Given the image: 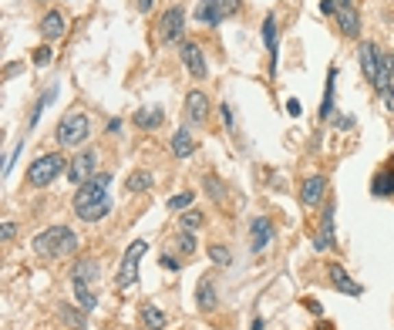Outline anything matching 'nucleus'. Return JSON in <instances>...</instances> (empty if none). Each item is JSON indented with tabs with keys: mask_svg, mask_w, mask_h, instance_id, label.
Here are the masks:
<instances>
[{
	"mask_svg": "<svg viewBox=\"0 0 394 330\" xmlns=\"http://www.w3.org/2000/svg\"><path fill=\"white\" fill-rule=\"evenodd\" d=\"M81 246L78 233L75 229H68V226H51V229H44L34 236V256L44 259V263H54V259H68V256H75Z\"/></svg>",
	"mask_w": 394,
	"mask_h": 330,
	"instance_id": "obj_3",
	"label": "nucleus"
},
{
	"mask_svg": "<svg viewBox=\"0 0 394 330\" xmlns=\"http://www.w3.org/2000/svg\"><path fill=\"white\" fill-rule=\"evenodd\" d=\"M327 280H330V287L337 290V293H347V296H360V293H364V287L357 283L341 263H330V266H327Z\"/></svg>",
	"mask_w": 394,
	"mask_h": 330,
	"instance_id": "obj_18",
	"label": "nucleus"
},
{
	"mask_svg": "<svg viewBox=\"0 0 394 330\" xmlns=\"http://www.w3.org/2000/svg\"><path fill=\"white\" fill-rule=\"evenodd\" d=\"M300 203L304 209H320V203H327V175H307L304 179V186H300Z\"/></svg>",
	"mask_w": 394,
	"mask_h": 330,
	"instance_id": "obj_14",
	"label": "nucleus"
},
{
	"mask_svg": "<svg viewBox=\"0 0 394 330\" xmlns=\"http://www.w3.org/2000/svg\"><path fill=\"white\" fill-rule=\"evenodd\" d=\"M135 7H138V14H152L156 0H135Z\"/></svg>",
	"mask_w": 394,
	"mask_h": 330,
	"instance_id": "obj_43",
	"label": "nucleus"
},
{
	"mask_svg": "<svg viewBox=\"0 0 394 330\" xmlns=\"http://www.w3.org/2000/svg\"><path fill=\"white\" fill-rule=\"evenodd\" d=\"M307 310H310V314H323V307H320V303H314V300H307Z\"/></svg>",
	"mask_w": 394,
	"mask_h": 330,
	"instance_id": "obj_47",
	"label": "nucleus"
},
{
	"mask_svg": "<svg viewBox=\"0 0 394 330\" xmlns=\"http://www.w3.org/2000/svg\"><path fill=\"white\" fill-rule=\"evenodd\" d=\"M317 7H320V14H323V17H334V14H337V7H341V3H337V0H320V3H317Z\"/></svg>",
	"mask_w": 394,
	"mask_h": 330,
	"instance_id": "obj_40",
	"label": "nucleus"
},
{
	"mask_svg": "<svg viewBox=\"0 0 394 330\" xmlns=\"http://www.w3.org/2000/svg\"><path fill=\"white\" fill-rule=\"evenodd\" d=\"M132 125L142 128V131H158L165 125V108L162 105H145V108L132 112Z\"/></svg>",
	"mask_w": 394,
	"mask_h": 330,
	"instance_id": "obj_22",
	"label": "nucleus"
},
{
	"mask_svg": "<svg viewBox=\"0 0 394 330\" xmlns=\"http://www.w3.org/2000/svg\"><path fill=\"white\" fill-rule=\"evenodd\" d=\"M337 3H351V0H337Z\"/></svg>",
	"mask_w": 394,
	"mask_h": 330,
	"instance_id": "obj_48",
	"label": "nucleus"
},
{
	"mask_svg": "<svg viewBox=\"0 0 394 330\" xmlns=\"http://www.w3.org/2000/svg\"><path fill=\"white\" fill-rule=\"evenodd\" d=\"M196 307L202 310V314H212V310L219 307V287H216V277H212V273L199 277V283H196Z\"/></svg>",
	"mask_w": 394,
	"mask_h": 330,
	"instance_id": "obj_17",
	"label": "nucleus"
},
{
	"mask_svg": "<svg viewBox=\"0 0 394 330\" xmlns=\"http://www.w3.org/2000/svg\"><path fill=\"white\" fill-rule=\"evenodd\" d=\"M98 273H101V263L95 259V256H81L78 263H71V270H68V277H71V283H98Z\"/></svg>",
	"mask_w": 394,
	"mask_h": 330,
	"instance_id": "obj_21",
	"label": "nucleus"
},
{
	"mask_svg": "<svg viewBox=\"0 0 394 330\" xmlns=\"http://www.w3.org/2000/svg\"><path fill=\"white\" fill-rule=\"evenodd\" d=\"M283 108H286V115H290V118H300V115H304V105H300L297 98H286V105H283Z\"/></svg>",
	"mask_w": 394,
	"mask_h": 330,
	"instance_id": "obj_38",
	"label": "nucleus"
},
{
	"mask_svg": "<svg viewBox=\"0 0 394 330\" xmlns=\"http://www.w3.org/2000/svg\"><path fill=\"white\" fill-rule=\"evenodd\" d=\"M88 138H91V118H88V112H81V108L64 112L58 128H54V142H58L61 149H75V152H78Z\"/></svg>",
	"mask_w": 394,
	"mask_h": 330,
	"instance_id": "obj_4",
	"label": "nucleus"
},
{
	"mask_svg": "<svg viewBox=\"0 0 394 330\" xmlns=\"http://www.w3.org/2000/svg\"><path fill=\"white\" fill-rule=\"evenodd\" d=\"M202 212L199 209H186V212H179V229H186V233H196L199 226H202Z\"/></svg>",
	"mask_w": 394,
	"mask_h": 330,
	"instance_id": "obj_33",
	"label": "nucleus"
},
{
	"mask_svg": "<svg viewBox=\"0 0 394 330\" xmlns=\"http://www.w3.org/2000/svg\"><path fill=\"white\" fill-rule=\"evenodd\" d=\"M206 253H209V263H212V266H230V263H233V253H230V246H223V243H212Z\"/></svg>",
	"mask_w": 394,
	"mask_h": 330,
	"instance_id": "obj_34",
	"label": "nucleus"
},
{
	"mask_svg": "<svg viewBox=\"0 0 394 330\" xmlns=\"http://www.w3.org/2000/svg\"><path fill=\"white\" fill-rule=\"evenodd\" d=\"M202 189H206V196H209L216 206H223V203H226V186H223V179H219V175L206 172V175H202Z\"/></svg>",
	"mask_w": 394,
	"mask_h": 330,
	"instance_id": "obj_30",
	"label": "nucleus"
},
{
	"mask_svg": "<svg viewBox=\"0 0 394 330\" xmlns=\"http://www.w3.org/2000/svg\"><path fill=\"white\" fill-rule=\"evenodd\" d=\"M273 240H276L273 219L270 216H253L249 219V249H253V256H263L273 246Z\"/></svg>",
	"mask_w": 394,
	"mask_h": 330,
	"instance_id": "obj_11",
	"label": "nucleus"
},
{
	"mask_svg": "<svg viewBox=\"0 0 394 330\" xmlns=\"http://www.w3.org/2000/svg\"><path fill=\"white\" fill-rule=\"evenodd\" d=\"M219 115H223V122H226V128H230V131H236V115H233V105H226V101H223V105H219Z\"/></svg>",
	"mask_w": 394,
	"mask_h": 330,
	"instance_id": "obj_36",
	"label": "nucleus"
},
{
	"mask_svg": "<svg viewBox=\"0 0 394 330\" xmlns=\"http://www.w3.org/2000/svg\"><path fill=\"white\" fill-rule=\"evenodd\" d=\"M330 125H334L337 131H351L357 122H354V115H334V122H330Z\"/></svg>",
	"mask_w": 394,
	"mask_h": 330,
	"instance_id": "obj_37",
	"label": "nucleus"
},
{
	"mask_svg": "<svg viewBox=\"0 0 394 330\" xmlns=\"http://www.w3.org/2000/svg\"><path fill=\"white\" fill-rule=\"evenodd\" d=\"M179 58H182V68H186L196 81H206V78H209L206 51H202L196 41H182V44H179Z\"/></svg>",
	"mask_w": 394,
	"mask_h": 330,
	"instance_id": "obj_12",
	"label": "nucleus"
},
{
	"mask_svg": "<svg viewBox=\"0 0 394 330\" xmlns=\"http://www.w3.org/2000/svg\"><path fill=\"white\" fill-rule=\"evenodd\" d=\"M38 31H40V38H44V44H54L68 34V21H64V14H61L58 7H54V10H44Z\"/></svg>",
	"mask_w": 394,
	"mask_h": 330,
	"instance_id": "obj_15",
	"label": "nucleus"
},
{
	"mask_svg": "<svg viewBox=\"0 0 394 330\" xmlns=\"http://www.w3.org/2000/svg\"><path fill=\"white\" fill-rule=\"evenodd\" d=\"M0 236H3V243H10V240L17 236V223H10V219H3V226H0Z\"/></svg>",
	"mask_w": 394,
	"mask_h": 330,
	"instance_id": "obj_39",
	"label": "nucleus"
},
{
	"mask_svg": "<svg viewBox=\"0 0 394 330\" xmlns=\"http://www.w3.org/2000/svg\"><path fill=\"white\" fill-rule=\"evenodd\" d=\"M193 203H196V192H175V196H169V212H186V209H193Z\"/></svg>",
	"mask_w": 394,
	"mask_h": 330,
	"instance_id": "obj_32",
	"label": "nucleus"
},
{
	"mask_svg": "<svg viewBox=\"0 0 394 330\" xmlns=\"http://www.w3.org/2000/svg\"><path fill=\"white\" fill-rule=\"evenodd\" d=\"M64 172H68V162H64L61 152H44V155H38L34 162L27 165V186H31V189H47V186L58 182Z\"/></svg>",
	"mask_w": 394,
	"mask_h": 330,
	"instance_id": "obj_5",
	"label": "nucleus"
},
{
	"mask_svg": "<svg viewBox=\"0 0 394 330\" xmlns=\"http://www.w3.org/2000/svg\"><path fill=\"white\" fill-rule=\"evenodd\" d=\"M172 246L179 249V256H182V259H193V256H196V249H199L196 233H186V229H182V233L175 236V243H172Z\"/></svg>",
	"mask_w": 394,
	"mask_h": 330,
	"instance_id": "obj_31",
	"label": "nucleus"
},
{
	"mask_svg": "<svg viewBox=\"0 0 394 330\" xmlns=\"http://www.w3.org/2000/svg\"><path fill=\"white\" fill-rule=\"evenodd\" d=\"M158 263H162L165 270H179V266H182V263H179V259L172 256V253H162V256H158Z\"/></svg>",
	"mask_w": 394,
	"mask_h": 330,
	"instance_id": "obj_41",
	"label": "nucleus"
},
{
	"mask_svg": "<svg viewBox=\"0 0 394 330\" xmlns=\"http://www.w3.org/2000/svg\"><path fill=\"white\" fill-rule=\"evenodd\" d=\"M152 172H145V168H138V172H132L128 179H125V192H132V196H142V192H152Z\"/></svg>",
	"mask_w": 394,
	"mask_h": 330,
	"instance_id": "obj_27",
	"label": "nucleus"
},
{
	"mask_svg": "<svg viewBox=\"0 0 394 330\" xmlns=\"http://www.w3.org/2000/svg\"><path fill=\"white\" fill-rule=\"evenodd\" d=\"M334 98H337V64H330V68H327V84H323V101H320V122H334V112H337Z\"/></svg>",
	"mask_w": 394,
	"mask_h": 330,
	"instance_id": "obj_24",
	"label": "nucleus"
},
{
	"mask_svg": "<svg viewBox=\"0 0 394 330\" xmlns=\"http://www.w3.org/2000/svg\"><path fill=\"white\" fill-rule=\"evenodd\" d=\"M58 314H61V320H64L71 330H84V327H88V314L81 310L78 303H75V307H71V303H61V307H58Z\"/></svg>",
	"mask_w": 394,
	"mask_h": 330,
	"instance_id": "obj_28",
	"label": "nucleus"
},
{
	"mask_svg": "<svg viewBox=\"0 0 394 330\" xmlns=\"http://www.w3.org/2000/svg\"><path fill=\"white\" fill-rule=\"evenodd\" d=\"M95 175H98V149H81V152H75V159L68 162L71 186L78 189V186H84V182L95 179Z\"/></svg>",
	"mask_w": 394,
	"mask_h": 330,
	"instance_id": "obj_10",
	"label": "nucleus"
},
{
	"mask_svg": "<svg viewBox=\"0 0 394 330\" xmlns=\"http://www.w3.org/2000/svg\"><path fill=\"white\" fill-rule=\"evenodd\" d=\"M186 122L189 125H206L209 122V112H212V101H209V94L206 91H199V88H193L189 94H186Z\"/></svg>",
	"mask_w": 394,
	"mask_h": 330,
	"instance_id": "obj_13",
	"label": "nucleus"
},
{
	"mask_svg": "<svg viewBox=\"0 0 394 330\" xmlns=\"http://www.w3.org/2000/svg\"><path fill=\"white\" fill-rule=\"evenodd\" d=\"M112 172H98L95 179H88L84 186H78L71 206H75V216L81 223H101L108 212H112Z\"/></svg>",
	"mask_w": 394,
	"mask_h": 330,
	"instance_id": "obj_1",
	"label": "nucleus"
},
{
	"mask_svg": "<svg viewBox=\"0 0 394 330\" xmlns=\"http://www.w3.org/2000/svg\"><path fill=\"white\" fill-rule=\"evenodd\" d=\"M371 196L374 199H394V159L381 165L371 179Z\"/></svg>",
	"mask_w": 394,
	"mask_h": 330,
	"instance_id": "obj_19",
	"label": "nucleus"
},
{
	"mask_svg": "<svg viewBox=\"0 0 394 330\" xmlns=\"http://www.w3.org/2000/svg\"><path fill=\"white\" fill-rule=\"evenodd\" d=\"M138 324L145 330H165V324H169V317H165V310H158L156 303H142L138 307Z\"/></svg>",
	"mask_w": 394,
	"mask_h": 330,
	"instance_id": "obj_25",
	"label": "nucleus"
},
{
	"mask_svg": "<svg viewBox=\"0 0 394 330\" xmlns=\"http://www.w3.org/2000/svg\"><path fill=\"white\" fill-rule=\"evenodd\" d=\"M54 98H58V84L44 88V91L38 94V101H34V108H31V122H27V131H31V128H34V125L40 122V115H44V112H47V108L54 105Z\"/></svg>",
	"mask_w": 394,
	"mask_h": 330,
	"instance_id": "obj_26",
	"label": "nucleus"
},
{
	"mask_svg": "<svg viewBox=\"0 0 394 330\" xmlns=\"http://www.w3.org/2000/svg\"><path fill=\"white\" fill-rule=\"evenodd\" d=\"M156 31H158V44H182L186 41V7L172 3L169 10H162Z\"/></svg>",
	"mask_w": 394,
	"mask_h": 330,
	"instance_id": "obj_7",
	"label": "nucleus"
},
{
	"mask_svg": "<svg viewBox=\"0 0 394 330\" xmlns=\"http://www.w3.org/2000/svg\"><path fill=\"white\" fill-rule=\"evenodd\" d=\"M381 101H384V108H388V112H391V115H394V81L388 84V88H384V94H381Z\"/></svg>",
	"mask_w": 394,
	"mask_h": 330,
	"instance_id": "obj_42",
	"label": "nucleus"
},
{
	"mask_svg": "<svg viewBox=\"0 0 394 330\" xmlns=\"http://www.w3.org/2000/svg\"><path fill=\"white\" fill-rule=\"evenodd\" d=\"M334 24L344 38H360V14H357L354 3H341L334 14Z\"/></svg>",
	"mask_w": 394,
	"mask_h": 330,
	"instance_id": "obj_20",
	"label": "nucleus"
},
{
	"mask_svg": "<svg viewBox=\"0 0 394 330\" xmlns=\"http://www.w3.org/2000/svg\"><path fill=\"white\" fill-rule=\"evenodd\" d=\"M239 10H243V0H202L196 7V21L202 27H219L233 21Z\"/></svg>",
	"mask_w": 394,
	"mask_h": 330,
	"instance_id": "obj_6",
	"label": "nucleus"
},
{
	"mask_svg": "<svg viewBox=\"0 0 394 330\" xmlns=\"http://www.w3.org/2000/svg\"><path fill=\"white\" fill-rule=\"evenodd\" d=\"M249 330H267V320L256 314V317H253V324H249Z\"/></svg>",
	"mask_w": 394,
	"mask_h": 330,
	"instance_id": "obj_44",
	"label": "nucleus"
},
{
	"mask_svg": "<svg viewBox=\"0 0 394 330\" xmlns=\"http://www.w3.org/2000/svg\"><path fill=\"white\" fill-rule=\"evenodd\" d=\"M314 249L317 253H327V249H341L337 246V203L327 199L323 212H320V226L314 233Z\"/></svg>",
	"mask_w": 394,
	"mask_h": 330,
	"instance_id": "obj_9",
	"label": "nucleus"
},
{
	"mask_svg": "<svg viewBox=\"0 0 394 330\" xmlns=\"http://www.w3.org/2000/svg\"><path fill=\"white\" fill-rule=\"evenodd\" d=\"M75 287V303H78L84 314H95L98 310V296H95V287L91 283H71Z\"/></svg>",
	"mask_w": 394,
	"mask_h": 330,
	"instance_id": "obj_29",
	"label": "nucleus"
},
{
	"mask_svg": "<svg viewBox=\"0 0 394 330\" xmlns=\"http://www.w3.org/2000/svg\"><path fill=\"white\" fill-rule=\"evenodd\" d=\"M51 61H54V47H51V44H40V47L31 51V64H34V68H47Z\"/></svg>",
	"mask_w": 394,
	"mask_h": 330,
	"instance_id": "obj_35",
	"label": "nucleus"
},
{
	"mask_svg": "<svg viewBox=\"0 0 394 330\" xmlns=\"http://www.w3.org/2000/svg\"><path fill=\"white\" fill-rule=\"evenodd\" d=\"M357 64H360L364 78L374 84L378 94H384V88L394 81V54L384 51L381 44H374V41L357 44Z\"/></svg>",
	"mask_w": 394,
	"mask_h": 330,
	"instance_id": "obj_2",
	"label": "nucleus"
},
{
	"mask_svg": "<svg viewBox=\"0 0 394 330\" xmlns=\"http://www.w3.org/2000/svg\"><path fill=\"white\" fill-rule=\"evenodd\" d=\"M17 71H21V64H7V68H3V78H14Z\"/></svg>",
	"mask_w": 394,
	"mask_h": 330,
	"instance_id": "obj_46",
	"label": "nucleus"
},
{
	"mask_svg": "<svg viewBox=\"0 0 394 330\" xmlns=\"http://www.w3.org/2000/svg\"><path fill=\"white\" fill-rule=\"evenodd\" d=\"M169 149H172V155H175V159H193V155H196V149H199V142H196V135L182 125V128H175V135L169 138Z\"/></svg>",
	"mask_w": 394,
	"mask_h": 330,
	"instance_id": "obj_23",
	"label": "nucleus"
},
{
	"mask_svg": "<svg viewBox=\"0 0 394 330\" xmlns=\"http://www.w3.org/2000/svg\"><path fill=\"white\" fill-rule=\"evenodd\" d=\"M121 131V118H112V122H108V135H119Z\"/></svg>",
	"mask_w": 394,
	"mask_h": 330,
	"instance_id": "obj_45",
	"label": "nucleus"
},
{
	"mask_svg": "<svg viewBox=\"0 0 394 330\" xmlns=\"http://www.w3.org/2000/svg\"><path fill=\"white\" fill-rule=\"evenodd\" d=\"M260 38H263L267 51H270V75H276V64H280V27H276V14H273V10L263 17Z\"/></svg>",
	"mask_w": 394,
	"mask_h": 330,
	"instance_id": "obj_16",
	"label": "nucleus"
},
{
	"mask_svg": "<svg viewBox=\"0 0 394 330\" xmlns=\"http://www.w3.org/2000/svg\"><path fill=\"white\" fill-rule=\"evenodd\" d=\"M145 253H149V243H145V240H135L132 246L125 249L121 266H119V277H115V287L119 290H132L135 283H138V263H142Z\"/></svg>",
	"mask_w": 394,
	"mask_h": 330,
	"instance_id": "obj_8",
	"label": "nucleus"
}]
</instances>
